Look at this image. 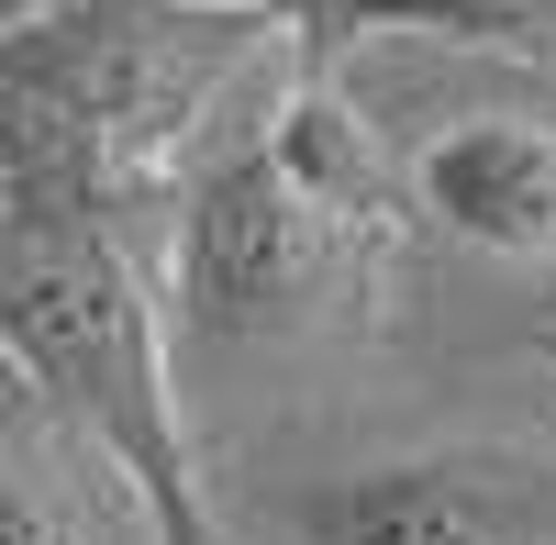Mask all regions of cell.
I'll use <instances>...</instances> for the list:
<instances>
[{"label":"cell","instance_id":"obj_1","mask_svg":"<svg viewBox=\"0 0 556 545\" xmlns=\"http://www.w3.org/2000/svg\"><path fill=\"white\" fill-rule=\"evenodd\" d=\"M256 45L235 0H45L0 34V212L123 223L223 123Z\"/></svg>","mask_w":556,"mask_h":545},{"label":"cell","instance_id":"obj_2","mask_svg":"<svg viewBox=\"0 0 556 545\" xmlns=\"http://www.w3.org/2000/svg\"><path fill=\"white\" fill-rule=\"evenodd\" d=\"M0 356L78 423V445L134 502L146 545H235L201 490L190 423L167 390V312L134 267L123 223L0 212Z\"/></svg>","mask_w":556,"mask_h":545},{"label":"cell","instance_id":"obj_3","mask_svg":"<svg viewBox=\"0 0 556 545\" xmlns=\"http://www.w3.org/2000/svg\"><path fill=\"white\" fill-rule=\"evenodd\" d=\"M367 223H345L334 201H312L278 167L267 123L223 134L178 190V245H167V290L201 334H290L323 301H345L367 279Z\"/></svg>","mask_w":556,"mask_h":545},{"label":"cell","instance_id":"obj_4","mask_svg":"<svg viewBox=\"0 0 556 545\" xmlns=\"http://www.w3.org/2000/svg\"><path fill=\"white\" fill-rule=\"evenodd\" d=\"M312 545H556V457L513 445H424L345 468L301 502Z\"/></svg>","mask_w":556,"mask_h":545},{"label":"cell","instance_id":"obj_5","mask_svg":"<svg viewBox=\"0 0 556 545\" xmlns=\"http://www.w3.org/2000/svg\"><path fill=\"white\" fill-rule=\"evenodd\" d=\"M401 190L424 201L434 235L513 256V267H556V123L534 112H468L445 123L424 156L401 167Z\"/></svg>","mask_w":556,"mask_h":545},{"label":"cell","instance_id":"obj_6","mask_svg":"<svg viewBox=\"0 0 556 545\" xmlns=\"http://www.w3.org/2000/svg\"><path fill=\"white\" fill-rule=\"evenodd\" d=\"M101 457L0 356V545H101Z\"/></svg>","mask_w":556,"mask_h":545},{"label":"cell","instance_id":"obj_7","mask_svg":"<svg viewBox=\"0 0 556 545\" xmlns=\"http://www.w3.org/2000/svg\"><path fill=\"white\" fill-rule=\"evenodd\" d=\"M235 12H256L267 34H501L513 23V0H235Z\"/></svg>","mask_w":556,"mask_h":545},{"label":"cell","instance_id":"obj_8","mask_svg":"<svg viewBox=\"0 0 556 545\" xmlns=\"http://www.w3.org/2000/svg\"><path fill=\"white\" fill-rule=\"evenodd\" d=\"M45 12V0H0V34H12V23H34Z\"/></svg>","mask_w":556,"mask_h":545},{"label":"cell","instance_id":"obj_9","mask_svg":"<svg viewBox=\"0 0 556 545\" xmlns=\"http://www.w3.org/2000/svg\"><path fill=\"white\" fill-rule=\"evenodd\" d=\"M545 368H556V324H545Z\"/></svg>","mask_w":556,"mask_h":545}]
</instances>
